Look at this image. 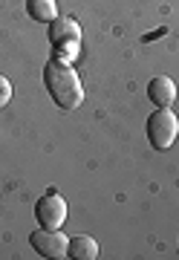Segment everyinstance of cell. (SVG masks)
<instances>
[{
    "label": "cell",
    "instance_id": "cell-4",
    "mask_svg": "<svg viewBox=\"0 0 179 260\" xmlns=\"http://www.w3.org/2000/svg\"><path fill=\"white\" fill-rule=\"evenodd\" d=\"M35 217H38L41 229H61L66 220V203L64 197H58L55 191H49L47 197H41L35 205Z\"/></svg>",
    "mask_w": 179,
    "mask_h": 260
},
{
    "label": "cell",
    "instance_id": "cell-8",
    "mask_svg": "<svg viewBox=\"0 0 179 260\" xmlns=\"http://www.w3.org/2000/svg\"><path fill=\"white\" fill-rule=\"evenodd\" d=\"M26 12L38 23H52L55 20V0H26Z\"/></svg>",
    "mask_w": 179,
    "mask_h": 260
},
{
    "label": "cell",
    "instance_id": "cell-2",
    "mask_svg": "<svg viewBox=\"0 0 179 260\" xmlns=\"http://www.w3.org/2000/svg\"><path fill=\"white\" fill-rule=\"evenodd\" d=\"M179 136V119L168 107H156L151 119H148V139L156 150H168Z\"/></svg>",
    "mask_w": 179,
    "mask_h": 260
},
{
    "label": "cell",
    "instance_id": "cell-1",
    "mask_svg": "<svg viewBox=\"0 0 179 260\" xmlns=\"http://www.w3.org/2000/svg\"><path fill=\"white\" fill-rule=\"evenodd\" d=\"M44 84H47L52 102L61 107V110H76L78 104L84 102V90H81V81H78V73L66 61H47L44 67Z\"/></svg>",
    "mask_w": 179,
    "mask_h": 260
},
{
    "label": "cell",
    "instance_id": "cell-9",
    "mask_svg": "<svg viewBox=\"0 0 179 260\" xmlns=\"http://www.w3.org/2000/svg\"><path fill=\"white\" fill-rule=\"evenodd\" d=\"M9 99H12V84H9L6 75H0V107H6Z\"/></svg>",
    "mask_w": 179,
    "mask_h": 260
},
{
    "label": "cell",
    "instance_id": "cell-5",
    "mask_svg": "<svg viewBox=\"0 0 179 260\" xmlns=\"http://www.w3.org/2000/svg\"><path fill=\"white\" fill-rule=\"evenodd\" d=\"M49 44L55 49H73L81 44V29L73 18H64V20H52L49 23Z\"/></svg>",
    "mask_w": 179,
    "mask_h": 260
},
{
    "label": "cell",
    "instance_id": "cell-3",
    "mask_svg": "<svg viewBox=\"0 0 179 260\" xmlns=\"http://www.w3.org/2000/svg\"><path fill=\"white\" fill-rule=\"evenodd\" d=\"M29 243H32V249L38 251V254H44V257L61 260V257L69 254V240H66V234H61L58 229H41V232H32Z\"/></svg>",
    "mask_w": 179,
    "mask_h": 260
},
{
    "label": "cell",
    "instance_id": "cell-6",
    "mask_svg": "<svg viewBox=\"0 0 179 260\" xmlns=\"http://www.w3.org/2000/svg\"><path fill=\"white\" fill-rule=\"evenodd\" d=\"M148 99L156 107H170V104L176 102V84H173V78H168V75L151 78V84H148Z\"/></svg>",
    "mask_w": 179,
    "mask_h": 260
},
{
    "label": "cell",
    "instance_id": "cell-7",
    "mask_svg": "<svg viewBox=\"0 0 179 260\" xmlns=\"http://www.w3.org/2000/svg\"><path fill=\"white\" fill-rule=\"evenodd\" d=\"M69 257H76V260H95V257H98V243H95L93 237H87V234L73 237V240H69Z\"/></svg>",
    "mask_w": 179,
    "mask_h": 260
}]
</instances>
